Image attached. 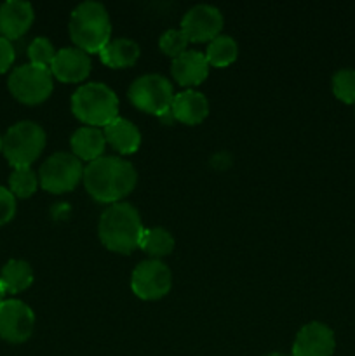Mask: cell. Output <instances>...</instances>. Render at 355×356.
<instances>
[{"label": "cell", "instance_id": "cell-1", "mask_svg": "<svg viewBox=\"0 0 355 356\" xmlns=\"http://www.w3.org/2000/svg\"><path fill=\"white\" fill-rule=\"evenodd\" d=\"M84 186L87 193L101 204H118L138 184V172L129 160L103 155L84 169Z\"/></svg>", "mask_w": 355, "mask_h": 356}, {"label": "cell", "instance_id": "cell-2", "mask_svg": "<svg viewBox=\"0 0 355 356\" xmlns=\"http://www.w3.org/2000/svg\"><path fill=\"white\" fill-rule=\"evenodd\" d=\"M145 233L138 209L129 202L110 205L101 214L97 235L101 243L115 254H131L139 249V242Z\"/></svg>", "mask_w": 355, "mask_h": 356}, {"label": "cell", "instance_id": "cell-3", "mask_svg": "<svg viewBox=\"0 0 355 356\" xmlns=\"http://www.w3.org/2000/svg\"><path fill=\"white\" fill-rule=\"evenodd\" d=\"M68 31L77 49L87 54H100L111 40V21L106 7L94 0L79 3L70 16Z\"/></svg>", "mask_w": 355, "mask_h": 356}, {"label": "cell", "instance_id": "cell-4", "mask_svg": "<svg viewBox=\"0 0 355 356\" xmlns=\"http://www.w3.org/2000/svg\"><path fill=\"white\" fill-rule=\"evenodd\" d=\"M72 111L82 124L104 129L118 117V97L104 83H84L73 92Z\"/></svg>", "mask_w": 355, "mask_h": 356}, {"label": "cell", "instance_id": "cell-5", "mask_svg": "<svg viewBox=\"0 0 355 356\" xmlns=\"http://www.w3.org/2000/svg\"><path fill=\"white\" fill-rule=\"evenodd\" d=\"M47 136L33 120H19L7 129L2 152L7 162L16 167H30L44 152Z\"/></svg>", "mask_w": 355, "mask_h": 356}, {"label": "cell", "instance_id": "cell-6", "mask_svg": "<svg viewBox=\"0 0 355 356\" xmlns=\"http://www.w3.org/2000/svg\"><path fill=\"white\" fill-rule=\"evenodd\" d=\"M129 101L139 111L155 117L171 113L174 99L173 83L159 73H146L136 79L127 90Z\"/></svg>", "mask_w": 355, "mask_h": 356}, {"label": "cell", "instance_id": "cell-7", "mask_svg": "<svg viewBox=\"0 0 355 356\" xmlns=\"http://www.w3.org/2000/svg\"><path fill=\"white\" fill-rule=\"evenodd\" d=\"M84 169L73 153L58 152L49 156L38 170V184L49 193H68L84 179Z\"/></svg>", "mask_w": 355, "mask_h": 356}, {"label": "cell", "instance_id": "cell-8", "mask_svg": "<svg viewBox=\"0 0 355 356\" xmlns=\"http://www.w3.org/2000/svg\"><path fill=\"white\" fill-rule=\"evenodd\" d=\"M10 94L24 104H40L52 94V73L44 66L21 65L10 72L7 80Z\"/></svg>", "mask_w": 355, "mask_h": 356}, {"label": "cell", "instance_id": "cell-9", "mask_svg": "<svg viewBox=\"0 0 355 356\" xmlns=\"http://www.w3.org/2000/svg\"><path fill=\"white\" fill-rule=\"evenodd\" d=\"M173 287V273L160 259L141 261L132 270L131 289L143 301H157L169 294Z\"/></svg>", "mask_w": 355, "mask_h": 356}, {"label": "cell", "instance_id": "cell-10", "mask_svg": "<svg viewBox=\"0 0 355 356\" xmlns=\"http://www.w3.org/2000/svg\"><path fill=\"white\" fill-rule=\"evenodd\" d=\"M35 329V313L19 299L0 302V337L7 343L19 344L30 339Z\"/></svg>", "mask_w": 355, "mask_h": 356}, {"label": "cell", "instance_id": "cell-11", "mask_svg": "<svg viewBox=\"0 0 355 356\" xmlns=\"http://www.w3.org/2000/svg\"><path fill=\"white\" fill-rule=\"evenodd\" d=\"M223 23H225L223 14L218 7L198 3L184 14L180 30L187 35L188 42L200 44V42H211L219 37Z\"/></svg>", "mask_w": 355, "mask_h": 356}, {"label": "cell", "instance_id": "cell-12", "mask_svg": "<svg viewBox=\"0 0 355 356\" xmlns=\"http://www.w3.org/2000/svg\"><path fill=\"white\" fill-rule=\"evenodd\" d=\"M336 337L322 322H310L299 329L292 343L291 356H333Z\"/></svg>", "mask_w": 355, "mask_h": 356}, {"label": "cell", "instance_id": "cell-13", "mask_svg": "<svg viewBox=\"0 0 355 356\" xmlns=\"http://www.w3.org/2000/svg\"><path fill=\"white\" fill-rule=\"evenodd\" d=\"M90 66L93 63H90V56L87 52L77 47H66L56 52L49 70L59 82L77 83L89 76Z\"/></svg>", "mask_w": 355, "mask_h": 356}, {"label": "cell", "instance_id": "cell-14", "mask_svg": "<svg viewBox=\"0 0 355 356\" xmlns=\"http://www.w3.org/2000/svg\"><path fill=\"white\" fill-rule=\"evenodd\" d=\"M33 7L24 0H6L0 3V37L19 38L33 23Z\"/></svg>", "mask_w": 355, "mask_h": 356}, {"label": "cell", "instance_id": "cell-15", "mask_svg": "<svg viewBox=\"0 0 355 356\" xmlns=\"http://www.w3.org/2000/svg\"><path fill=\"white\" fill-rule=\"evenodd\" d=\"M174 80L181 87H195L200 86L209 75V63L205 54L198 51H187L180 58L173 59L171 66Z\"/></svg>", "mask_w": 355, "mask_h": 356}, {"label": "cell", "instance_id": "cell-16", "mask_svg": "<svg viewBox=\"0 0 355 356\" xmlns=\"http://www.w3.org/2000/svg\"><path fill=\"white\" fill-rule=\"evenodd\" d=\"M171 113L178 122L184 125H198L209 115V101L202 92L187 89L174 94Z\"/></svg>", "mask_w": 355, "mask_h": 356}, {"label": "cell", "instance_id": "cell-17", "mask_svg": "<svg viewBox=\"0 0 355 356\" xmlns=\"http://www.w3.org/2000/svg\"><path fill=\"white\" fill-rule=\"evenodd\" d=\"M106 145L120 155H132L141 146V132L124 117H117L103 129Z\"/></svg>", "mask_w": 355, "mask_h": 356}, {"label": "cell", "instance_id": "cell-18", "mask_svg": "<svg viewBox=\"0 0 355 356\" xmlns=\"http://www.w3.org/2000/svg\"><path fill=\"white\" fill-rule=\"evenodd\" d=\"M70 145H72L73 155L80 162L86 160V162L90 163L103 156L104 148H106V139H104L103 129L84 125V127H79L73 132Z\"/></svg>", "mask_w": 355, "mask_h": 356}, {"label": "cell", "instance_id": "cell-19", "mask_svg": "<svg viewBox=\"0 0 355 356\" xmlns=\"http://www.w3.org/2000/svg\"><path fill=\"white\" fill-rule=\"evenodd\" d=\"M139 52V45L131 38H115L104 45L100 52V59L108 68H129L138 61Z\"/></svg>", "mask_w": 355, "mask_h": 356}, {"label": "cell", "instance_id": "cell-20", "mask_svg": "<svg viewBox=\"0 0 355 356\" xmlns=\"http://www.w3.org/2000/svg\"><path fill=\"white\" fill-rule=\"evenodd\" d=\"M0 282L9 294L26 291L33 282V270L24 259H9L0 270Z\"/></svg>", "mask_w": 355, "mask_h": 356}, {"label": "cell", "instance_id": "cell-21", "mask_svg": "<svg viewBox=\"0 0 355 356\" xmlns=\"http://www.w3.org/2000/svg\"><path fill=\"white\" fill-rule=\"evenodd\" d=\"M174 236L171 232L164 228H145V233L139 242V249L145 254H148L152 259H160V257L169 256L174 250Z\"/></svg>", "mask_w": 355, "mask_h": 356}, {"label": "cell", "instance_id": "cell-22", "mask_svg": "<svg viewBox=\"0 0 355 356\" xmlns=\"http://www.w3.org/2000/svg\"><path fill=\"white\" fill-rule=\"evenodd\" d=\"M239 56V45H237L235 38L228 37V35H219L214 40H211L205 49V59H207L209 66H216V68H225V66L232 65Z\"/></svg>", "mask_w": 355, "mask_h": 356}, {"label": "cell", "instance_id": "cell-23", "mask_svg": "<svg viewBox=\"0 0 355 356\" xmlns=\"http://www.w3.org/2000/svg\"><path fill=\"white\" fill-rule=\"evenodd\" d=\"M9 186L14 197H31L38 188L37 172L31 167H16L9 176Z\"/></svg>", "mask_w": 355, "mask_h": 356}, {"label": "cell", "instance_id": "cell-24", "mask_svg": "<svg viewBox=\"0 0 355 356\" xmlns=\"http://www.w3.org/2000/svg\"><path fill=\"white\" fill-rule=\"evenodd\" d=\"M331 87L338 101L345 104H355V70H338L331 80Z\"/></svg>", "mask_w": 355, "mask_h": 356}, {"label": "cell", "instance_id": "cell-25", "mask_svg": "<svg viewBox=\"0 0 355 356\" xmlns=\"http://www.w3.org/2000/svg\"><path fill=\"white\" fill-rule=\"evenodd\" d=\"M188 44H190V42H188L187 35H184L180 28H171V30L164 31V33L160 35L159 40L160 51L173 59L180 58L183 52H187Z\"/></svg>", "mask_w": 355, "mask_h": 356}, {"label": "cell", "instance_id": "cell-26", "mask_svg": "<svg viewBox=\"0 0 355 356\" xmlns=\"http://www.w3.org/2000/svg\"><path fill=\"white\" fill-rule=\"evenodd\" d=\"M56 52L58 51L47 37L33 38L31 44L28 45V58H30L31 65L44 66V68H51Z\"/></svg>", "mask_w": 355, "mask_h": 356}, {"label": "cell", "instance_id": "cell-27", "mask_svg": "<svg viewBox=\"0 0 355 356\" xmlns=\"http://www.w3.org/2000/svg\"><path fill=\"white\" fill-rule=\"evenodd\" d=\"M16 214V197L9 188L0 186V226L9 222Z\"/></svg>", "mask_w": 355, "mask_h": 356}, {"label": "cell", "instance_id": "cell-28", "mask_svg": "<svg viewBox=\"0 0 355 356\" xmlns=\"http://www.w3.org/2000/svg\"><path fill=\"white\" fill-rule=\"evenodd\" d=\"M16 58V51H14L13 42L7 40L6 37H0V73L7 72L10 65Z\"/></svg>", "mask_w": 355, "mask_h": 356}, {"label": "cell", "instance_id": "cell-29", "mask_svg": "<svg viewBox=\"0 0 355 356\" xmlns=\"http://www.w3.org/2000/svg\"><path fill=\"white\" fill-rule=\"evenodd\" d=\"M3 294H6V289H3L2 282H0V302L3 301Z\"/></svg>", "mask_w": 355, "mask_h": 356}, {"label": "cell", "instance_id": "cell-30", "mask_svg": "<svg viewBox=\"0 0 355 356\" xmlns=\"http://www.w3.org/2000/svg\"><path fill=\"white\" fill-rule=\"evenodd\" d=\"M265 356H287V355H284V353H270V355H265Z\"/></svg>", "mask_w": 355, "mask_h": 356}, {"label": "cell", "instance_id": "cell-31", "mask_svg": "<svg viewBox=\"0 0 355 356\" xmlns=\"http://www.w3.org/2000/svg\"><path fill=\"white\" fill-rule=\"evenodd\" d=\"M2 146H3V138L0 136V152H2Z\"/></svg>", "mask_w": 355, "mask_h": 356}]
</instances>
